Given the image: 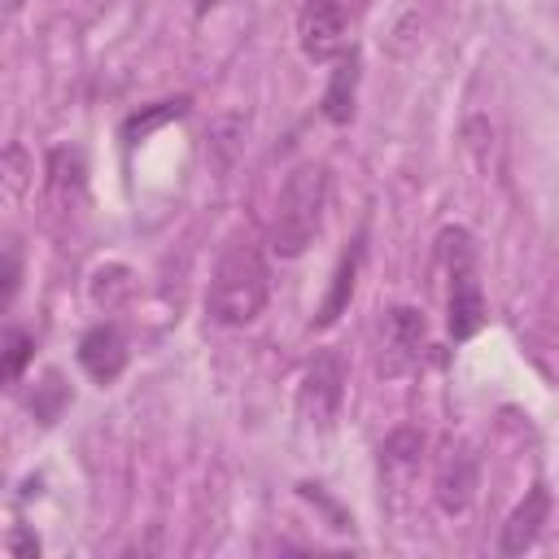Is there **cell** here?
<instances>
[{
  "label": "cell",
  "mask_w": 559,
  "mask_h": 559,
  "mask_svg": "<svg viewBox=\"0 0 559 559\" xmlns=\"http://www.w3.org/2000/svg\"><path fill=\"white\" fill-rule=\"evenodd\" d=\"M266 297H271V271L262 249L249 240L227 245L205 293V314L223 328H245L266 310Z\"/></svg>",
  "instance_id": "1"
},
{
  "label": "cell",
  "mask_w": 559,
  "mask_h": 559,
  "mask_svg": "<svg viewBox=\"0 0 559 559\" xmlns=\"http://www.w3.org/2000/svg\"><path fill=\"white\" fill-rule=\"evenodd\" d=\"M328 192H332V170L323 162H301L288 170L275 214H271V249L280 258H301L314 245L323 227Z\"/></svg>",
  "instance_id": "2"
},
{
  "label": "cell",
  "mask_w": 559,
  "mask_h": 559,
  "mask_svg": "<svg viewBox=\"0 0 559 559\" xmlns=\"http://www.w3.org/2000/svg\"><path fill=\"white\" fill-rule=\"evenodd\" d=\"M437 253L445 266V328L454 341H472L485 328V288L476 271V240L467 227H441Z\"/></svg>",
  "instance_id": "3"
},
{
  "label": "cell",
  "mask_w": 559,
  "mask_h": 559,
  "mask_svg": "<svg viewBox=\"0 0 559 559\" xmlns=\"http://www.w3.org/2000/svg\"><path fill=\"white\" fill-rule=\"evenodd\" d=\"M345 402V358L336 349H319L306 371H301V384H297V415L301 424L310 428H332L336 411Z\"/></svg>",
  "instance_id": "4"
},
{
  "label": "cell",
  "mask_w": 559,
  "mask_h": 559,
  "mask_svg": "<svg viewBox=\"0 0 559 559\" xmlns=\"http://www.w3.org/2000/svg\"><path fill=\"white\" fill-rule=\"evenodd\" d=\"M428 349V323L415 306H389L380 319V376H406Z\"/></svg>",
  "instance_id": "5"
},
{
  "label": "cell",
  "mask_w": 559,
  "mask_h": 559,
  "mask_svg": "<svg viewBox=\"0 0 559 559\" xmlns=\"http://www.w3.org/2000/svg\"><path fill=\"white\" fill-rule=\"evenodd\" d=\"M297 44L306 52V61L323 66L345 57L349 44V13L341 0H306L297 13Z\"/></svg>",
  "instance_id": "6"
},
{
  "label": "cell",
  "mask_w": 559,
  "mask_h": 559,
  "mask_svg": "<svg viewBox=\"0 0 559 559\" xmlns=\"http://www.w3.org/2000/svg\"><path fill=\"white\" fill-rule=\"evenodd\" d=\"M480 489V459L472 445H450V454L441 459L437 467V485H432V498L445 515H463L472 507Z\"/></svg>",
  "instance_id": "7"
},
{
  "label": "cell",
  "mask_w": 559,
  "mask_h": 559,
  "mask_svg": "<svg viewBox=\"0 0 559 559\" xmlns=\"http://www.w3.org/2000/svg\"><path fill=\"white\" fill-rule=\"evenodd\" d=\"M127 358H131V349H127V336H122L118 323H96L79 341V367L96 384H114L127 371Z\"/></svg>",
  "instance_id": "8"
},
{
  "label": "cell",
  "mask_w": 559,
  "mask_h": 559,
  "mask_svg": "<svg viewBox=\"0 0 559 559\" xmlns=\"http://www.w3.org/2000/svg\"><path fill=\"white\" fill-rule=\"evenodd\" d=\"M550 520V489L546 485H533L515 507L511 515L502 520V533H498V555H524L537 546L542 528Z\"/></svg>",
  "instance_id": "9"
},
{
  "label": "cell",
  "mask_w": 559,
  "mask_h": 559,
  "mask_svg": "<svg viewBox=\"0 0 559 559\" xmlns=\"http://www.w3.org/2000/svg\"><path fill=\"white\" fill-rule=\"evenodd\" d=\"M358 79H362V57H358V52L336 57V66H332V74H328V87H323V100H319V109H323V118H328L332 127H345V122L354 118Z\"/></svg>",
  "instance_id": "10"
},
{
  "label": "cell",
  "mask_w": 559,
  "mask_h": 559,
  "mask_svg": "<svg viewBox=\"0 0 559 559\" xmlns=\"http://www.w3.org/2000/svg\"><path fill=\"white\" fill-rule=\"evenodd\" d=\"M358 266H362V236H354L349 240V249L341 253V262H336V271H332V284H328V293H323V301H319V310H314V328H332L341 314H345V306H349V297H354V284H358Z\"/></svg>",
  "instance_id": "11"
},
{
  "label": "cell",
  "mask_w": 559,
  "mask_h": 559,
  "mask_svg": "<svg viewBox=\"0 0 559 559\" xmlns=\"http://www.w3.org/2000/svg\"><path fill=\"white\" fill-rule=\"evenodd\" d=\"M188 96H170V100H157V105H144L140 114H131L127 122H122V140L127 144H140V140H148L157 127H166V122H175V118H183L188 114Z\"/></svg>",
  "instance_id": "12"
},
{
  "label": "cell",
  "mask_w": 559,
  "mask_h": 559,
  "mask_svg": "<svg viewBox=\"0 0 559 559\" xmlns=\"http://www.w3.org/2000/svg\"><path fill=\"white\" fill-rule=\"evenodd\" d=\"M26 406H31V415H35L39 424H57L61 411L70 406V384H66V376H61V371H44V380L31 389Z\"/></svg>",
  "instance_id": "13"
},
{
  "label": "cell",
  "mask_w": 559,
  "mask_h": 559,
  "mask_svg": "<svg viewBox=\"0 0 559 559\" xmlns=\"http://www.w3.org/2000/svg\"><path fill=\"white\" fill-rule=\"evenodd\" d=\"M380 459H384V467H397V472L419 467V459H424V432H415V428H393V432L384 437V445H380Z\"/></svg>",
  "instance_id": "14"
},
{
  "label": "cell",
  "mask_w": 559,
  "mask_h": 559,
  "mask_svg": "<svg viewBox=\"0 0 559 559\" xmlns=\"http://www.w3.org/2000/svg\"><path fill=\"white\" fill-rule=\"evenodd\" d=\"M0 345H4V349H0V354H4V384H17V380H22V371H26V362L35 358V336H31L26 328L9 323Z\"/></svg>",
  "instance_id": "15"
},
{
  "label": "cell",
  "mask_w": 559,
  "mask_h": 559,
  "mask_svg": "<svg viewBox=\"0 0 559 559\" xmlns=\"http://www.w3.org/2000/svg\"><path fill=\"white\" fill-rule=\"evenodd\" d=\"M127 293H131V271L127 266H100L92 275V301L96 306L114 310L118 301H127Z\"/></svg>",
  "instance_id": "16"
},
{
  "label": "cell",
  "mask_w": 559,
  "mask_h": 559,
  "mask_svg": "<svg viewBox=\"0 0 559 559\" xmlns=\"http://www.w3.org/2000/svg\"><path fill=\"white\" fill-rule=\"evenodd\" d=\"M17 284H22V258H17V245L9 240L4 245V306H13Z\"/></svg>",
  "instance_id": "17"
},
{
  "label": "cell",
  "mask_w": 559,
  "mask_h": 559,
  "mask_svg": "<svg viewBox=\"0 0 559 559\" xmlns=\"http://www.w3.org/2000/svg\"><path fill=\"white\" fill-rule=\"evenodd\" d=\"M9 555L13 559H35L39 555V537H31L26 528H13L9 533Z\"/></svg>",
  "instance_id": "18"
},
{
  "label": "cell",
  "mask_w": 559,
  "mask_h": 559,
  "mask_svg": "<svg viewBox=\"0 0 559 559\" xmlns=\"http://www.w3.org/2000/svg\"><path fill=\"white\" fill-rule=\"evenodd\" d=\"M17 9H22V0H4V13H9V17H13Z\"/></svg>",
  "instance_id": "19"
}]
</instances>
